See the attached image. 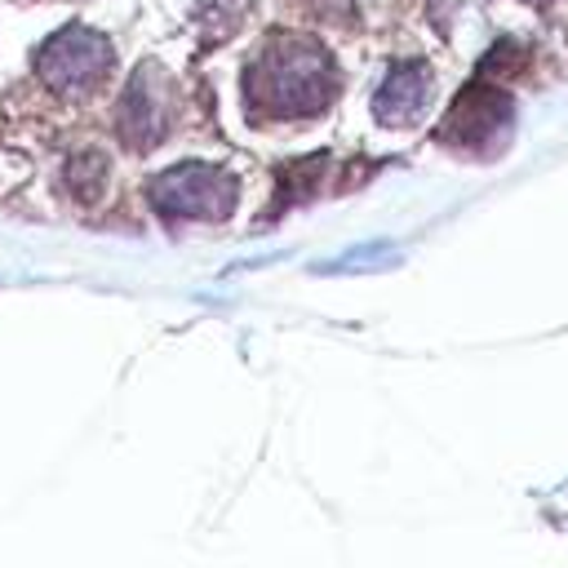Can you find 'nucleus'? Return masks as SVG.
Listing matches in <instances>:
<instances>
[{
  "instance_id": "1",
  "label": "nucleus",
  "mask_w": 568,
  "mask_h": 568,
  "mask_svg": "<svg viewBox=\"0 0 568 568\" xmlns=\"http://www.w3.org/2000/svg\"><path fill=\"white\" fill-rule=\"evenodd\" d=\"M333 93H337L333 58L302 36H271L244 71V102L253 115H275V120L315 115L333 102Z\"/></svg>"
},
{
  "instance_id": "2",
  "label": "nucleus",
  "mask_w": 568,
  "mask_h": 568,
  "mask_svg": "<svg viewBox=\"0 0 568 568\" xmlns=\"http://www.w3.org/2000/svg\"><path fill=\"white\" fill-rule=\"evenodd\" d=\"M151 204L173 222H222L235 209V178L213 164H178L151 182Z\"/></svg>"
},
{
  "instance_id": "3",
  "label": "nucleus",
  "mask_w": 568,
  "mask_h": 568,
  "mask_svg": "<svg viewBox=\"0 0 568 568\" xmlns=\"http://www.w3.org/2000/svg\"><path fill=\"white\" fill-rule=\"evenodd\" d=\"M36 67H40V80L58 93H89L111 71V44L98 31L71 22L53 40H44Z\"/></svg>"
},
{
  "instance_id": "4",
  "label": "nucleus",
  "mask_w": 568,
  "mask_h": 568,
  "mask_svg": "<svg viewBox=\"0 0 568 568\" xmlns=\"http://www.w3.org/2000/svg\"><path fill=\"white\" fill-rule=\"evenodd\" d=\"M510 120H515V106H510V98L501 89L470 84L453 102L439 138H448L453 146H466V151H484V146H497L510 133Z\"/></svg>"
},
{
  "instance_id": "5",
  "label": "nucleus",
  "mask_w": 568,
  "mask_h": 568,
  "mask_svg": "<svg viewBox=\"0 0 568 568\" xmlns=\"http://www.w3.org/2000/svg\"><path fill=\"white\" fill-rule=\"evenodd\" d=\"M169 111H173V98H169L164 80H160L151 67H142V71L129 80V89H124V98H120V111H115L120 138H124L129 146H138V151L155 146V142L164 138V129H169Z\"/></svg>"
},
{
  "instance_id": "6",
  "label": "nucleus",
  "mask_w": 568,
  "mask_h": 568,
  "mask_svg": "<svg viewBox=\"0 0 568 568\" xmlns=\"http://www.w3.org/2000/svg\"><path fill=\"white\" fill-rule=\"evenodd\" d=\"M430 102V67L426 62H395L373 98V111L382 124L399 129V124H413Z\"/></svg>"
},
{
  "instance_id": "7",
  "label": "nucleus",
  "mask_w": 568,
  "mask_h": 568,
  "mask_svg": "<svg viewBox=\"0 0 568 568\" xmlns=\"http://www.w3.org/2000/svg\"><path fill=\"white\" fill-rule=\"evenodd\" d=\"M102 178H106L102 155H80V160L71 164V186L80 191V200H93V191L102 186Z\"/></svg>"
}]
</instances>
